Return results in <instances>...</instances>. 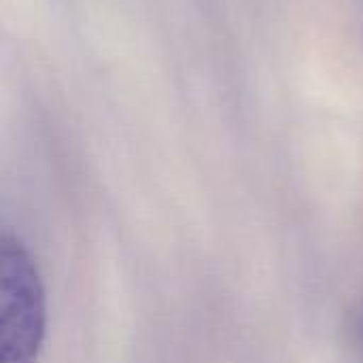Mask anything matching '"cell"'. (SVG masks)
Returning <instances> with one entry per match:
<instances>
[{
  "label": "cell",
  "instance_id": "obj_1",
  "mask_svg": "<svg viewBox=\"0 0 363 363\" xmlns=\"http://www.w3.org/2000/svg\"><path fill=\"white\" fill-rule=\"evenodd\" d=\"M47 338V294L26 242L0 236V363H36Z\"/></svg>",
  "mask_w": 363,
  "mask_h": 363
}]
</instances>
